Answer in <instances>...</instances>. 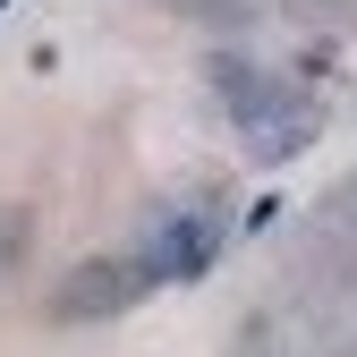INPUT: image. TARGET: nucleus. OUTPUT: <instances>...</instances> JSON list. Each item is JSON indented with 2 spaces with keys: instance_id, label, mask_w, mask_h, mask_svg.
<instances>
[{
  "instance_id": "2",
  "label": "nucleus",
  "mask_w": 357,
  "mask_h": 357,
  "mask_svg": "<svg viewBox=\"0 0 357 357\" xmlns=\"http://www.w3.org/2000/svg\"><path fill=\"white\" fill-rule=\"evenodd\" d=\"M221 247H230V196L221 188H188V196H162L137 221V247L128 255L145 264L153 289H188V281H204L221 264Z\"/></svg>"
},
{
  "instance_id": "3",
  "label": "nucleus",
  "mask_w": 357,
  "mask_h": 357,
  "mask_svg": "<svg viewBox=\"0 0 357 357\" xmlns=\"http://www.w3.org/2000/svg\"><path fill=\"white\" fill-rule=\"evenodd\" d=\"M137 298H153V281H145L137 255H85V264H68L60 289H52V324H111Z\"/></svg>"
},
{
  "instance_id": "5",
  "label": "nucleus",
  "mask_w": 357,
  "mask_h": 357,
  "mask_svg": "<svg viewBox=\"0 0 357 357\" xmlns=\"http://www.w3.org/2000/svg\"><path fill=\"white\" fill-rule=\"evenodd\" d=\"M17 247H26V221H17V213H0V273L17 264Z\"/></svg>"
},
{
  "instance_id": "1",
  "label": "nucleus",
  "mask_w": 357,
  "mask_h": 357,
  "mask_svg": "<svg viewBox=\"0 0 357 357\" xmlns=\"http://www.w3.org/2000/svg\"><path fill=\"white\" fill-rule=\"evenodd\" d=\"M213 94H221V111H230L247 162H264V170L298 162L306 145L324 137V94H315V85H298L289 68H273V60L221 52V60H213Z\"/></svg>"
},
{
  "instance_id": "6",
  "label": "nucleus",
  "mask_w": 357,
  "mask_h": 357,
  "mask_svg": "<svg viewBox=\"0 0 357 357\" xmlns=\"http://www.w3.org/2000/svg\"><path fill=\"white\" fill-rule=\"evenodd\" d=\"M0 9H9V0H0Z\"/></svg>"
},
{
  "instance_id": "4",
  "label": "nucleus",
  "mask_w": 357,
  "mask_h": 357,
  "mask_svg": "<svg viewBox=\"0 0 357 357\" xmlns=\"http://www.w3.org/2000/svg\"><path fill=\"white\" fill-rule=\"evenodd\" d=\"M306 238H315L324 255H332V273L357 289V178H340V188L315 204V221H306Z\"/></svg>"
}]
</instances>
